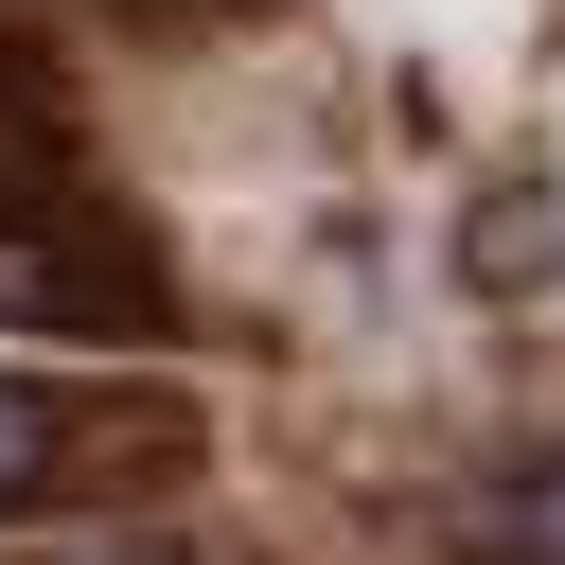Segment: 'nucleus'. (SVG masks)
<instances>
[{"label": "nucleus", "mask_w": 565, "mask_h": 565, "mask_svg": "<svg viewBox=\"0 0 565 565\" xmlns=\"http://www.w3.org/2000/svg\"><path fill=\"white\" fill-rule=\"evenodd\" d=\"M530 265H547V194H494V212H477V282L530 300Z\"/></svg>", "instance_id": "2"}, {"label": "nucleus", "mask_w": 565, "mask_h": 565, "mask_svg": "<svg viewBox=\"0 0 565 565\" xmlns=\"http://www.w3.org/2000/svg\"><path fill=\"white\" fill-rule=\"evenodd\" d=\"M477 547H494V565H565V459H530V477L477 512Z\"/></svg>", "instance_id": "1"}, {"label": "nucleus", "mask_w": 565, "mask_h": 565, "mask_svg": "<svg viewBox=\"0 0 565 565\" xmlns=\"http://www.w3.org/2000/svg\"><path fill=\"white\" fill-rule=\"evenodd\" d=\"M35 477H53V406H35V388H0V494H35Z\"/></svg>", "instance_id": "3"}]
</instances>
